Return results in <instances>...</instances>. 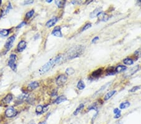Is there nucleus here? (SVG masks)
I'll use <instances>...</instances> for the list:
<instances>
[{
    "label": "nucleus",
    "instance_id": "nucleus-8",
    "mask_svg": "<svg viewBox=\"0 0 141 124\" xmlns=\"http://www.w3.org/2000/svg\"><path fill=\"white\" fill-rule=\"evenodd\" d=\"M52 35L57 37H62V34L61 32L60 27L59 26H57L54 28V29L52 31Z\"/></svg>",
    "mask_w": 141,
    "mask_h": 124
},
{
    "label": "nucleus",
    "instance_id": "nucleus-31",
    "mask_svg": "<svg viewBox=\"0 0 141 124\" xmlns=\"http://www.w3.org/2000/svg\"><path fill=\"white\" fill-rule=\"evenodd\" d=\"M141 88V86H136V87H134L132 88V89L130 90V92H134V91H136L137 90H138L139 89H140Z\"/></svg>",
    "mask_w": 141,
    "mask_h": 124
},
{
    "label": "nucleus",
    "instance_id": "nucleus-13",
    "mask_svg": "<svg viewBox=\"0 0 141 124\" xmlns=\"http://www.w3.org/2000/svg\"><path fill=\"white\" fill-rule=\"evenodd\" d=\"M101 12H102V8H98L95 9L94 11H92V13H90V17L91 18H94L95 17H97Z\"/></svg>",
    "mask_w": 141,
    "mask_h": 124
},
{
    "label": "nucleus",
    "instance_id": "nucleus-24",
    "mask_svg": "<svg viewBox=\"0 0 141 124\" xmlns=\"http://www.w3.org/2000/svg\"><path fill=\"white\" fill-rule=\"evenodd\" d=\"M65 73L67 75H72L73 73H75V70L73 69V68H66V70H65Z\"/></svg>",
    "mask_w": 141,
    "mask_h": 124
},
{
    "label": "nucleus",
    "instance_id": "nucleus-14",
    "mask_svg": "<svg viewBox=\"0 0 141 124\" xmlns=\"http://www.w3.org/2000/svg\"><path fill=\"white\" fill-rule=\"evenodd\" d=\"M97 17L100 20L102 21H108V18H109L108 15H106L105 13H103V12H101Z\"/></svg>",
    "mask_w": 141,
    "mask_h": 124
},
{
    "label": "nucleus",
    "instance_id": "nucleus-17",
    "mask_svg": "<svg viewBox=\"0 0 141 124\" xmlns=\"http://www.w3.org/2000/svg\"><path fill=\"white\" fill-rule=\"evenodd\" d=\"M115 93H116V90H112V91H109V92H108V93L105 95V96L104 97V100L105 101L108 100V99H110Z\"/></svg>",
    "mask_w": 141,
    "mask_h": 124
},
{
    "label": "nucleus",
    "instance_id": "nucleus-25",
    "mask_svg": "<svg viewBox=\"0 0 141 124\" xmlns=\"http://www.w3.org/2000/svg\"><path fill=\"white\" fill-rule=\"evenodd\" d=\"M77 87L79 90H83V88H85V85L84 82H83L82 80H80L79 82H78V83H77Z\"/></svg>",
    "mask_w": 141,
    "mask_h": 124
},
{
    "label": "nucleus",
    "instance_id": "nucleus-18",
    "mask_svg": "<svg viewBox=\"0 0 141 124\" xmlns=\"http://www.w3.org/2000/svg\"><path fill=\"white\" fill-rule=\"evenodd\" d=\"M127 69V67L124 65H118L116 68V73H120L122 71H125Z\"/></svg>",
    "mask_w": 141,
    "mask_h": 124
},
{
    "label": "nucleus",
    "instance_id": "nucleus-26",
    "mask_svg": "<svg viewBox=\"0 0 141 124\" xmlns=\"http://www.w3.org/2000/svg\"><path fill=\"white\" fill-rule=\"evenodd\" d=\"M123 62L124 63L125 65H131L132 64L134 63V61L132 60V59L129 58H127L124 59L123 60Z\"/></svg>",
    "mask_w": 141,
    "mask_h": 124
},
{
    "label": "nucleus",
    "instance_id": "nucleus-2",
    "mask_svg": "<svg viewBox=\"0 0 141 124\" xmlns=\"http://www.w3.org/2000/svg\"><path fill=\"white\" fill-rule=\"evenodd\" d=\"M84 51V47L83 46L77 45L71 48L66 53V57L68 59H73L80 56Z\"/></svg>",
    "mask_w": 141,
    "mask_h": 124
},
{
    "label": "nucleus",
    "instance_id": "nucleus-11",
    "mask_svg": "<svg viewBox=\"0 0 141 124\" xmlns=\"http://www.w3.org/2000/svg\"><path fill=\"white\" fill-rule=\"evenodd\" d=\"M39 87V83L38 82H33L30 83L28 85V89L29 91H32V90H34L36 88Z\"/></svg>",
    "mask_w": 141,
    "mask_h": 124
},
{
    "label": "nucleus",
    "instance_id": "nucleus-1",
    "mask_svg": "<svg viewBox=\"0 0 141 124\" xmlns=\"http://www.w3.org/2000/svg\"><path fill=\"white\" fill-rule=\"evenodd\" d=\"M62 58V55H58L55 58L51 59L48 62H47L45 65L43 66L42 67L40 68L38 70V73L40 75H43L45 73L48 72L50 70H51L54 66L57 64L58 63L60 62V60Z\"/></svg>",
    "mask_w": 141,
    "mask_h": 124
},
{
    "label": "nucleus",
    "instance_id": "nucleus-6",
    "mask_svg": "<svg viewBox=\"0 0 141 124\" xmlns=\"http://www.w3.org/2000/svg\"><path fill=\"white\" fill-rule=\"evenodd\" d=\"M15 38H16V36L15 35H13V36L9 37V38L6 40L5 45H4V46H5L6 49L9 50L12 46L13 43H14V41L15 40Z\"/></svg>",
    "mask_w": 141,
    "mask_h": 124
},
{
    "label": "nucleus",
    "instance_id": "nucleus-7",
    "mask_svg": "<svg viewBox=\"0 0 141 124\" xmlns=\"http://www.w3.org/2000/svg\"><path fill=\"white\" fill-rule=\"evenodd\" d=\"M26 47V43L25 41H21L18 44V45H17V51H18V52H22L25 49Z\"/></svg>",
    "mask_w": 141,
    "mask_h": 124
},
{
    "label": "nucleus",
    "instance_id": "nucleus-20",
    "mask_svg": "<svg viewBox=\"0 0 141 124\" xmlns=\"http://www.w3.org/2000/svg\"><path fill=\"white\" fill-rule=\"evenodd\" d=\"M130 105V103L129 102L126 101V102H124L122 103L120 105L119 107L120 109H125V108H128L129 106Z\"/></svg>",
    "mask_w": 141,
    "mask_h": 124
},
{
    "label": "nucleus",
    "instance_id": "nucleus-21",
    "mask_svg": "<svg viewBox=\"0 0 141 124\" xmlns=\"http://www.w3.org/2000/svg\"><path fill=\"white\" fill-rule=\"evenodd\" d=\"M84 107V105L83 104H80V105L77 108V109L75 110V111L74 112V113H73V115H77L79 114V113L82 110L83 108Z\"/></svg>",
    "mask_w": 141,
    "mask_h": 124
},
{
    "label": "nucleus",
    "instance_id": "nucleus-15",
    "mask_svg": "<svg viewBox=\"0 0 141 124\" xmlns=\"http://www.w3.org/2000/svg\"><path fill=\"white\" fill-rule=\"evenodd\" d=\"M67 99H66V97L65 96V95H61L60 97H58L57 98L55 101V103L57 104L61 103L65 101H66Z\"/></svg>",
    "mask_w": 141,
    "mask_h": 124
},
{
    "label": "nucleus",
    "instance_id": "nucleus-37",
    "mask_svg": "<svg viewBox=\"0 0 141 124\" xmlns=\"http://www.w3.org/2000/svg\"><path fill=\"white\" fill-rule=\"evenodd\" d=\"M99 37H95V38H94L92 40V43H95V42L99 40Z\"/></svg>",
    "mask_w": 141,
    "mask_h": 124
},
{
    "label": "nucleus",
    "instance_id": "nucleus-42",
    "mask_svg": "<svg viewBox=\"0 0 141 124\" xmlns=\"http://www.w3.org/2000/svg\"></svg>",
    "mask_w": 141,
    "mask_h": 124
},
{
    "label": "nucleus",
    "instance_id": "nucleus-5",
    "mask_svg": "<svg viewBox=\"0 0 141 124\" xmlns=\"http://www.w3.org/2000/svg\"><path fill=\"white\" fill-rule=\"evenodd\" d=\"M67 77L65 75H60L56 79V83L58 86H62L66 83Z\"/></svg>",
    "mask_w": 141,
    "mask_h": 124
},
{
    "label": "nucleus",
    "instance_id": "nucleus-22",
    "mask_svg": "<svg viewBox=\"0 0 141 124\" xmlns=\"http://www.w3.org/2000/svg\"><path fill=\"white\" fill-rule=\"evenodd\" d=\"M9 34V29H0V35L3 36V37H6Z\"/></svg>",
    "mask_w": 141,
    "mask_h": 124
},
{
    "label": "nucleus",
    "instance_id": "nucleus-9",
    "mask_svg": "<svg viewBox=\"0 0 141 124\" xmlns=\"http://www.w3.org/2000/svg\"><path fill=\"white\" fill-rule=\"evenodd\" d=\"M139 69V66L136 65V66H134V68H132V69H130L129 71H128V72H127L125 74V76H126V77H130L132 75H134L136 71H137Z\"/></svg>",
    "mask_w": 141,
    "mask_h": 124
},
{
    "label": "nucleus",
    "instance_id": "nucleus-38",
    "mask_svg": "<svg viewBox=\"0 0 141 124\" xmlns=\"http://www.w3.org/2000/svg\"><path fill=\"white\" fill-rule=\"evenodd\" d=\"M81 2L80 1H73L71 2V3L73 4H80Z\"/></svg>",
    "mask_w": 141,
    "mask_h": 124
},
{
    "label": "nucleus",
    "instance_id": "nucleus-10",
    "mask_svg": "<svg viewBox=\"0 0 141 124\" xmlns=\"http://www.w3.org/2000/svg\"><path fill=\"white\" fill-rule=\"evenodd\" d=\"M57 21H58V18L57 17H54L53 18H51V20H50L48 21L46 23V26L48 28H51L52 26L55 25V24L57 23Z\"/></svg>",
    "mask_w": 141,
    "mask_h": 124
},
{
    "label": "nucleus",
    "instance_id": "nucleus-4",
    "mask_svg": "<svg viewBox=\"0 0 141 124\" xmlns=\"http://www.w3.org/2000/svg\"><path fill=\"white\" fill-rule=\"evenodd\" d=\"M17 115V111L13 107H9L5 111L6 117L8 118H12Z\"/></svg>",
    "mask_w": 141,
    "mask_h": 124
},
{
    "label": "nucleus",
    "instance_id": "nucleus-34",
    "mask_svg": "<svg viewBox=\"0 0 141 124\" xmlns=\"http://www.w3.org/2000/svg\"><path fill=\"white\" fill-rule=\"evenodd\" d=\"M26 25V23L25 21H23V22H21V23L20 24V25H19L17 26V28H20L23 27V26H25Z\"/></svg>",
    "mask_w": 141,
    "mask_h": 124
},
{
    "label": "nucleus",
    "instance_id": "nucleus-40",
    "mask_svg": "<svg viewBox=\"0 0 141 124\" xmlns=\"http://www.w3.org/2000/svg\"><path fill=\"white\" fill-rule=\"evenodd\" d=\"M47 3H51L52 2V0H47V1H46Z\"/></svg>",
    "mask_w": 141,
    "mask_h": 124
},
{
    "label": "nucleus",
    "instance_id": "nucleus-16",
    "mask_svg": "<svg viewBox=\"0 0 141 124\" xmlns=\"http://www.w3.org/2000/svg\"><path fill=\"white\" fill-rule=\"evenodd\" d=\"M102 73V68H99V69L94 71V72L92 73V77H94V78L99 77L100 76Z\"/></svg>",
    "mask_w": 141,
    "mask_h": 124
},
{
    "label": "nucleus",
    "instance_id": "nucleus-27",
    "mask_svg": "<svg viewBox=\"0 0 141 124\" xmlns=\"http://www.w3.org/2000/svg\"><path fill=\"white\" fill-rule=\"evenodd\" d=\"M107 72H108V75H114L116 74V68L114 67H109L107 69Z\"/></svg>",
    "mask_w": 141,
    "mask_h": 124
},
{
    "label": "nucleus",
    "instance_id": "nucleus-32",
    "mask_svg": "<svg viewBox=\"0 0 141 124\" xmlns=\"http://www.w3.org/2000/svg\"><path fill=\"white\" fill-rule=\"evenodd\" d=\"M134 54L136 55H137V57H141V48H139V49H138L137 50H136V51H135Z\"/></svg>",
    "mask_w": 141,
    "mask_h": 124
},
{
    "label": "nucleus",
    "instance_id": "nucleus-23",
    "mask_svg": "<svg viewBox=\"0 0 141 124\" xmlns=\"http://www.w3.org/2000/svg\"><path fill=\"white\" fill-rule=\"evenodd\" d=\"M34 13H35V11H34L33 9H31V10L29 11L28 12H27L25 15L26 19V20H28V19H29L30 18H31V17H33V15H34Z\"/></svg>",
    "mask_w": 141,
    "mask_h": 124
},
{
    "label": "nucleus",
    "instance_id": "nucleus-12",
    "mask_svg": "<svg viewBox=\"0 0 141 124\" xmlns=\"http://www.w3.org/2000/svg\"><path fill=\"white\" fill-rule=\"evenodd\" d=\"M12 100H13V95L9 93V94H8V95L2 100V102L4 104L9 103L11 102Z\"/></svg>",
    "mask_w": 141,
    "mask_h": 124
},
{
    "label": "nucleus",
    "instance_id": "nucleus-41",
    "mask_svg": "<svg viewBox=\"0 0 141 124\" xmlns=\"http://www.w3.org/2000/svg\"><path fill=\"white\" fill-rule=\"evenodd\" d=\"M1 3H2V1L1 0H0V6H1Z\"/></svg>",
    "mask_w": 141,
    "mask_h": 124
},
{
    "label": "nucleus",
    "instance_id": "nucleus-39",
    "mask_svg": "<svg viewBox=\"0 0 141 124\" xmlns=\"http://www.w3.org/2000/svg\"><path fill=\"white\" fill-rule=\"evenodd\" d=\"M39 124H47V123L46 122H40Z\"/></svg>",
    "mask_w": 141,
    "mask_h": 124
},
{
    "label": "nucleus",
    "instance_id": "nucleus-30",
    "mask_svg": "<svg viewBox=\"0 0 141 124\" xmlns=\"http://www.w3.org/2000/svg\"><path fill=\"white\" fill-rule=\"evenodd\" d=\"M92 26V24L91 23H87L83 27L82 29V31H85V30H87V29H88V28H90V27Z\"/></svg>",
    "mask_w": 141,
    "mask_h": 124
},
{
    "label": "nucleus",
    "instance_id": "nucleus-33",
    "mask_svg": "<svg viewBox=\"0 0 141 124\" xmlns=\"http://www.w3.org/2000/svg\"><path fill=\"white\" fill-rule=\"evenodd\" d=\"M110 83H107L106 85H104V86H103L99 90H98V91H97V93H99V92H100V91H102L103 90H104L105 88H106V87H107V86H108V85H109V84H110Z\"/></svg>",
    "mask_w": 141,
    "mask_h": 124
},
{
    "label": "nucleus",
    "instance_id": "nucleus-36",
    "mask_svg": "<svg viewBox=\"0 0 141 124\" xmlns=\"http://www.w3.org/2000/svg\"><path fill=\"white\" fill-rule=\"evenodd\" d=\"M33 0H27V1H24V4H29L33 3Z\"/></svg>",
    "mask_w": 141,
    "mask_h": 124
},
{
    "label": "nucleus",
    "instance_id": "nucleus-35",
    "mask_svg": "<svg viewBox=\"0 0 141 124\" xmlns=\"http://www.w3.org/2000/svg\"><path fill=\"white\" fill-rule=\"evenodd\" d=\"M114 113L116 114V115H118V114H121V111L118 108H116L114 109Z\"/></svg>",
    "mask_w": 141,
    "mask_h": 124
},
{
    "label": "nucleus",
    "instance_id": "nucleus-29",
    "mask_svg": "<svg viewBox=\"0 0 141 124\" xmlns=\"http://www.w3.org/2000/svg\"><path fill=\"white\" fill-rule=\"evenodd\" d=\"M36 112L38 114H40L43 112V107L42 105H38L36 107Z\"/></svg>",
    "mask_w": 141,
    "mask_h": 124
},
{
    "label": "nucleus",
    "instance_id": "nucleus-28",
    "mask_svg": "<svg viewBox=\"0 0 141 124\" xmlns=\"http://www.w3.org/2000/svg\"><path fill=\"white\" fill-rule=\"evenodd\" d=\"M12 8H11V3H9V4H8V5L7 8H6V9L4 10V11L3 12V13H2L1 15V17H3V16H4V15H6V14H7L8 12H9V11H10V9H11Z\"/></svg>",
    "mask_w": 141,
    "mask_h": 124
},
{
    "label": "nucleus",
    "instance_id": "nucleus-19",
    "mask_svg": "<svg viewBox=\"0 0 141 124\" xmlns=\"http://www.w3.org/2000/svg\"><path fill=\"white\" fill-rule=\"evenodd\" d=\"M65 3H66V1H65V0H61V1L57 0V1H55V4H57V6L58 8L64 7Z\"/></svg>",
    "mask_w": 141,
    "mask_h": 124
},
{
    "label": "nucleus",
    "instance_id": "nucleus-3",
    "mask_svg": "<svg viewBox=\"0 0 141 124\" xmlns=\"http://www.w3.org/2000/svg\"><path fill=\"white\" fill-rule=\"evenodd\" d=\"M16 61H17V55L15 54H11L9 56V61L8 62V65L14 71H17V70Z\"/></svg>",
    "mask_w": 141,
    "mask_h": 124
}]
</instances>
